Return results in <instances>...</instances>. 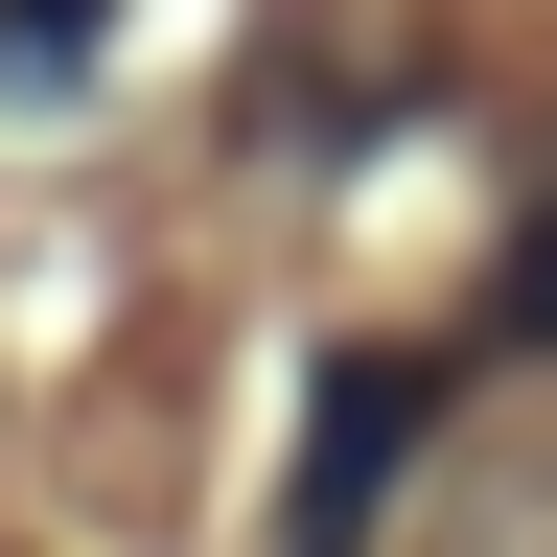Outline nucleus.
<instances>
[{
  "label": "nucleus",
  "mask_w": 557,
  "mask_h": 557,
  "mask_svg": "<svg viewBox=\"0 0 557 557\" xmlns=\"http://www.w3.org/2000/svg\"><path fill=\"white\" fill-rule=\"evenodd\" d=\"M418 418H442V372L418 348H348L325 418H302V487H278V557H372V487L418 465Z\"/></svg>",
  "instance_id": "nucleus-1"
},
{
  "label": "nucleus",
  "mask_w": 557,
  "mask_h": 557,
  "mask_svg": "<svg viewBox=\"0 0 557 557\" xmlns=\"http://www.w3.org/2000/svg\"><path fill=\"white\" fill-rule=\"evenodd\" d=\"M94 47H116V0H0V116L94 94Z\"/></svg>",
  "instance_id": "nucleus-2"
},
{
  "label": "nucleus",
  "mask_w": 557,
  "mask_h": 557,
  "mask_svg": "<svg viewBox=\"0 0 557 557\" xmlns=\"http://www.w3.org/2000/svg\"><path fill=\"white\" fill-rule=\"evenodd\" d=\"M442 557H557V465H487L465 511H442Z\"/></svg>",
  "instance_id": "nucleus-3"
},
{
  "label": "nucleus",
  "mask_w": 557,
  "mask_h": 557,
  "mask_svg": "<svg viewBox=\"0 0 557 557\" xmlns=\"http://www.w3.org/2000/svg\"><path fill=\"white\" fill-rule=\"evenodd\" d=\"M511 348H557V209H534V256H511Z\"/></svg>",
  "instance_id": "nucleus-4"
}]
</instances>
